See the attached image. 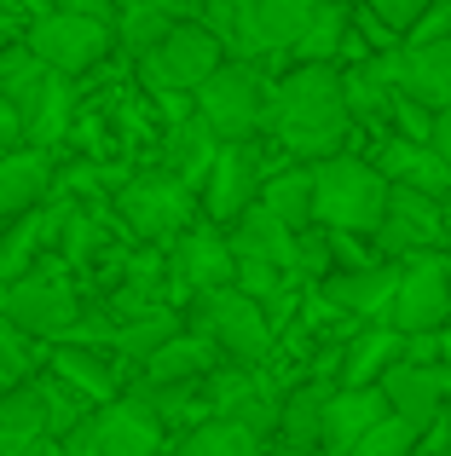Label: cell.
Instances as JSON below:
<instances>
[{
	"label": "cell",
	"mask_w": 451,
	"mask_h": 456,
	"mask_svg": "<svg viewBox=\"0 0 451 456\" xmlns=\"http://www.w3.org/2000/svg\"><path fill=\"white\" fill-rule=\"evenodd\" d=\"M348 127H353V110H348L336 64H295L290 76L272 87L266 134H272V145H283L295 162L318 167V162H330V156H341Z\"/></svg>",
	"instance_id": "6da1fadb"
},
{
	"label": "cell",
	"mask_w": 451,
	"mask_h": 456,
	"mask_svg": "<svg viewBox=\"0 0 451 456\" xmlns=\"http://www.w3.org/2000/svg\"><path fill=\"white\" fill-rule=\"evenodd\" d=\"M313 191H318V225L324 232H382L388 202H394V185L376 174V162H359V156H330V162L313 167Z\"/></svg>",
	"instance_id": "7a4b0ae2"
},
{
	"label": "cell",
	"mask_w": 451,
	"mask_h": 456,
	"mask_svg": "<svg viewBox=\"0 0 451 456\" xmlns=\"http://www.w3.org/2000/svg\"><path fill=\"white\" fill-rule=\"evenodd\" d=\"M116 220L139 237V243L162 248V243H180L185 232L197 225V191L185 179H174L168 167H139L122 191H116Z\"/></svg>",
	"instance_id": "3957f363"
},
{
	"label": "cell",
	"mask_w": 451,
	"mask_h": 456,
	"mask_svg": "<svg viewBox=\"0 0 451 456\" xmlns=\"http://www.w3.org/2000/svg\"><path fill=\"white\" fill-rule=\"evenodd\" d=\"M226 64H232L226 46L192 18V23H180V29H174L151 58H139V81L151 87V99H174V93H192V99H197Z\"/></svg>",
	"instance_id": "277c9868"
},
{
	"label": "cell",
	"mask_w": 451,
	"mask_h": 456,
	"mask_svg": "<svg viewBox=\"0 0 451 456\" xmlns=\"http://www.w3.org/2000/svg\"><path fill=\"white\" fill-rule=\"evenodd\" d=\"M0 318H6L12 330H23L29 341H53L58 346L81 323V301H76V283H70V266L41 260L23 283H12V301H6Z\"/></svg>",
	"instance_id": "5b68a950"
},
{
	"label": "cell",
	"mask_w": 451,
	"mask_h": 456,
	"mask_svg": "<svg viewBox=\"0 0 451 456\" xmlns=\"http://www.w3.org/2000/svg\"><path fill=\"white\" fill-rule=\"evenodd\" d=\"M23 46H29V53L53 69V76L76 81V76H87L99 58H111L116 23H99V18H81V12H58L53 6V12H41V18L29 23Z\"/></svg>",
	"instance_id": "8992f818"
},
{
	"label": "cell",
	"mask_w": 451,
	"mask_h": 456,
	"mask_svg": "<svg viewBox=\"0 0 451 456\" xmlns=\"http://www.w3.org/2000/svg\"><path fill=\"white\" fill-rule=\"evenodd\" d=\"M266 104H272V87L260 81L255 64H226L197 93V116L215 127L220 145H249L255 134H266Z\"/></svg>",
	"instance_id": "52a82bcc"
},
{
	"label": "cell",
	"mask_w": 451,
	"mask_h": 456,
	"mask_svg": "<svg viewBox=\"0 0 451 456\" xmlns=\"http://www.w3.org/2000/svg\"><path fill=\"white\" fill-rule=\"evenodd\" d=\"M192 330L209 335V341H215L232 364H243V370H255V364L272 358V318H266V306H255L237 289H220V295L192 301Z\"/></svg>",
	"instance_id": "ba28073f"
},
{
	"label": "cell",
	"mask_w": 451,
	"mask_h": 456,
	"mask_svg": "<svg viewBox=\"0 0 451 456\" xmlns=\"http://www.w3.org/2000/svg\"><path fill=\"white\" fill-rule=\"evenodd\" d=\"M162 416L139 399H116L93 411L76 434L64 439V456H168L162 451Z\"/></svg>",
	"instance_id": "9c48e42d"
},
{
	"label": "cell",
	"mask_w": 451,
	"mask_h": 456,
	"mask_svg": "<svg viewBox=\"0 0 451 456\" xmlns=\"http://www.w3.org/2000/svg\"><path fill=\"white\" fill-rule=\"evenodd\" d=\"M168 283L180 301H203V295L237 289V255H232V237L220 225L197 220L180 243L168 248Z\"/></svg>",
	"instance_id": "30bf717a"
},
{
	"label": "cell",
	"mask_w": 451,
	"mask_h": 456,
	"mask_svg": "<svg viewBox=\"0 0 451 456\" xmlns=\"http://www.w3.org/2000/svg\"><path fill=\"white\" fill-rule=\"evenodd\" d=\"M446 318H451V255L399 260V295H394V312H388V330L440 335Z\"/></svg>",
	"instance_id": "8fae6325"
},
{
	"label": "cell",
	"mask_w": 451,
	"mask_h": 456,
	"mask_svg": "<svg viewBox=\"0 0 451 456\" xmlns=\"http://www.w3.org/2000/svg\"><path fill=\"white\" fill-rule=\"evenodd\" d=\"M376 76L394 87V99H411L422 110H451V41L429 46H394V53H371Z\"/></svg>",
	"instance_id": "7c38bea8"
},
{
	"label": "cell",
	"mask_w": 451,
	"mask_h": 456,
	"mask_svg": "<svg viewBox=\"0 0 451 456\" xmlns=\"http://www.w3.org/2000/svg\"><path fill=\"white\" fill-rule=\"evenodd\" d=\"M266 191V174H260V145H220V162L203 185V214L209 225H237Z\"/></svg>",
	"instance_id": "4fadbf2b"
},
{
	"label": "cell",
	"mask_w": 451,
	"mask_h": 456,
	"mask_svg": "<svg viewBox=\"0 0 451 456\" xmlns=\"http://www.w3.org/2000/svg\"><path fill=\"white\" fill-rule=\"evenodd\" d=\"M440 232H446V214L434 197H417V191H394V202H388V220L382 232H376V248L382 255H440Z\"/></svg>",
	"instance_id": "5bb4252c"
},
{
	"label": "cell",
	"mask_w": 451,
	"mask_h": 456,
	"mask_svg": "<svg viewBox=\"0 0 451 456\" xmlns=\"http://www.w3.org/2000/svg\"><path fill=\"white\" fill-rule=\"evenodd\" d=\"M388 416L394 411H388L382 387H336V399L324 411V456H353Z\"/></svg>",
	"instance_id": "9a60e30c"
},
{
	"label": "cell",
	"mask_w": 451,
	"mask_h": 456,
	"mask_svg": "<svg viewBox=\"0 0 451 456\" xmlns=\"http://www.w3.org/2000/svg\"><path fill=\"white\" fill-rule=\"evenodd\" d=\"M376 174L394 191H417V197H434V202H446L451 191V162L434 145H411V139H388L376 151Z\"/></svg>",
	"instance_id": "2e32d148"
},
{
	"label": "cell",
	"mask_w": 451,
	"mask_h": 456,
	"mask_svg": "<svg viewBox=\"0 0 451 456\" xmlns=\"http://www.w3.org/2000/svg\"><path fill=\"white\" fill-rule=\"evenodd\" d=\"M46 197H53V156L46 151L0 156V225H18L23 214L46 208Z\"/></svg>",
	"instance_id": "e0dca14e"
},
{
	"label": "cell",
	"mask_w": 451,
	"mask_h": 456,
	"mask_svg": "<svg viewBox=\"0 0 451 456\" xmlns=\"http://www.w3.org/2000/svg\"><path fill=\"white\" fill-rule=\"evenodd\" d=\"M394 295H399V266L394 260H376V266H359V272H330L324 278V301L336 312H353V318H388L394 312Z\"/></svg>",
	"instance_id": "ac0fdd59"
},
{
	"label": "cell",
	"mask_w": 451,
	"mask_h": 456,
	"mask_svg": "<svg viewBox=\"0 0 451 456\" xmlns=\"http://www.w3.org/2000/svg\"><path fill=\"white\" fill-rule=\"evenodd\" d=\"M220 346L209 341V335H197V330H185L180 341H168L157 358H151L145 370H139L134 381H145V387H203L209 376L220 370Z\"/></svg>",
	"instance_id": "d6986e66"
},
{
	"label": "cell",
	"mask_w": 451,
	"mask_h": 456,
	"mask_svg": "<svg viewBox=\"0 0 451 456\" xmlns=\"http://www.w3.org/2000/svg\"><path fill=\"white\" fill-rule=\"evenodd\" d=\"M18 110H23V139H29V151H46V156H53L70 139V122H76V81L46 76L41 87L18 104Z\"/></svg>",
	"instance_id": "ffe728a7"
},
{
	"label": "cell",
	"mask_w": 451,
	"mask_h": 456,
	"mask_svg": "<svg viewBox=\"0 0 451 456\" xmlns=\"http://www.w3.org/2000/svg\"><path fill=\"white\" fill-rule=\"evenodd\" d=\"M226 237H232V255H237V260H266V266H278L283 278H295V255H301V237H295L290 225L278 220V214H266L260 202H255V208H249Z\"/></svg>",
	"instance_id": "44dd1931"
},
{
	"label": "cell",
	"mask_w": 451,
	"mask_h": 456,
	"mask_svg": "<svg viewBox=\"0 0 451 456\" xmlns=\"http://www.w3.org/2000/svg\"><path fill=\"white\" fill-rule=\"evenodd\" d=\"M46 376H58L76 399H87L93 411H104V404H116V370L104 364V346H53V358H46Z\"/></svg>",
	"instance_id": "7402d4cb"
},
{
	"label": "cell",
	"mask_w": 451,
	"mask_h": 456,
	"mask_svg": "<svg viewBox=\"0 0 451 456\" xmlns=\"http://www.w3.org/2000/svg\"><path fill=\"white\" fill-rule=\"evenodd\" d=\"M394 364H406V335L376 323V330H359L341 353V387H382V376Z\"/></svg>",
	"instance_id": "603a6c76"
},
{
	"label": "cell",
	"mask_w": 451,
	"mask_h": 456,
	"mask_svg": "<svg viewBox=\"0 0 451 456\" xmlns=\"http://www.w3.org/2000/svg\"><path fill=\"white\" fill-rule=\"evenodd\" d=\"M215 162H220V139H215V127H209L203 116H192V122H174V127H168L162 167H168L174 179H185L192 191H203L209 174H215Z\"/></svg>",
	"instance_id": "cb8c5ba5"
},
{
	"label": "cell",
	"mask_w": 451,
	"mask_h": 456,
	"mask_svg": "<svg viewBox=\"0 0 451 456\" xmlns=\"http://www.w3.org/2000/svg\"><path fill=\"white\" fill-rule=\"evenodd\" d=\"M197 23H203V29L226 46L232 64H255V58H266L255 0H203V18H197Z\"/></svg>",
	"instance_id": "d4e9b609"
},
{
	"label": "cell",
	"mask_w": 451,
	"mask_h": 456,
	"mask_svg": "<svg viewBox=\"0 0 451 456\" xmlns=\"http://www.w3.org/2000/svg\"><path fill=\"white\" fill-rule=\"evenodd\" d=\"M260 208L278 214L283 225H290L295 237L313 232L318 225V191H313V167L307 162H290L278 167V174H266V191H260Z\"/></svg>",
	"instance_id": "484cf974"
},
{
	"label": "cell",
	"mask_w": 451,
	"mask_h": 456,
	"mask_svg": "<svg viewBox=\"0 0 451 456\" xmlns=\"http://www.w3.org/2000/svg\"><path fill=\"white\" fill-rule=\"evenodd\" d=\"M336 399V387L324 381H307L283 399V416H278V439L283 451H324V411Z\"/></svg>",
	"instance_id": "4316f807"
},
{
	"label": "cell",
	"mask_w": 451,
	"mask_h": 456,
	"mask_svg": "<svg viewBox=\"0 0 451 456\" xmlns=\"http://www.w3.org/2000/svg\"><path fill=\"white\" fill-rule=\"evenodd\" d=\"M46 434H53V416H46L41 381H29V387L0 399V456H18L23 445H35V439H46Z\"/></svg>",
	"instance_id": "83f0119b"
},
{
	"label": "cell",
	"mask_w": 451,
	"mask_h": 456,
	"mask_svg": "<svg viewBox=\"0 0 451 456\" xmlns=\"http://www.w3.org/2000/svg\"><path fill=\"white\" fill-rule=\"evenodd\" d=\"M318 6H324V0H255L266 58H272V53H295V46H301V35L313 29Z\"/></svg>",
	"instance_id": "f1b7e54d"
},
{
	"label": "cell",
	"mask_w": 451,
	"mask_h": 456,
	"mask_svg": "<svg viewBox=\"0 0 451 456\" xmlns=\"http://www.w3.org/2000/svg\"><path fill=\"white\" fill-rule=\"evenodd\" d=\"M180 335H185L180 330V312H174V306H157V312H145V318H134V323H122V330H116V353H122L134 370H145L151 358H157L168 341H180Z\"/></svg>",
	"instance_id": "f546056e"
},
{
	"label": "cell",
	"mask_w": 451,
	"mask_h": 456,
	"mask_svg": "<svg viewBox=\"0 0 451 456\" xmlns=\"http://www.w3.org/2000/svg\"><path fill=\"white\" fill-rule=\"evenodd\" d=\"M180 456H272V451H266V439L243 422H203V428L185 434Z\"/></svg>",
	"instance_id": "4dcf8cb0"
},
{
	"label": "cell",
	"mask_w": 451,
	"mask_h": 456,
	"mask_svg": "<svg viewBox=\"0 0 451 456\" xmlns=\"http://www.w3.org/2000/svg\"><path fill=\"white\" fill-rule=\"evenodd\" d=\"M348 6H341V0H324V6H318V18H313V29L301 35V46H295V58H301V64H330V58L336 53H348Z\"/></svg>",
	"instance_id": "1f68e13d"
},
{
	"label": "cell",
	"mask_w": 451,
	"mask_h": 456,
	"mask_svg": "<svg viewBox=\"0 0 451 456\" xmlns=\"http://www.w3.org/2000/svg\"><path fill=\"white\" fill-rule=\"evenodd\" d=\"M341 93H348V110L359 116V122H382V116H394V87L376 76L371 58L353 64V69H341Z\"/></svg>",
	"instance_id": "d6a6232c"
},
{
	"label": "cell",
	"mask_w": 451,
	"mask_h": 456,
	"mask_svg": "<svg viewBox=\"0 0 451 456\" xmlns=\"http://www.w3.org/2000/svg\"><path fill=\"white\" fill-rule=\"evenodd\" d=\"M174 29H180V18H168V12H122V18H116V46L134 53V64H139V58H151Z\"/></svg>",
	"instance_id": "836d02e7"
},
{
	"label": "cell",
	"mask_w": 451,
	"mask_h": 456,
	"mask_svg": "<svg viewBox=\"0 0 451 456\" xmlns=\"http://www.w3.org/2000/svg\"><path fill=\"white\" fill-rule=\"evenodd\" d=\"M35 364H41V353H35V341L23 330H12L6 318H0V399L18 387H29Z\"/></svg>",
	"instance_id": "e575fe53"
},
{
	"label": "cell",
	"mask_w": 451,
	"mask_h": 456,
	"mask_svg": "<svg viewBox=\"0 0 451 456\" xmlns=\"http://www.w3.org/2000/svg\"><path fill=\"white\" fill-rule=\"evenodd\" d=\"M64 266H93L99 260V248H104V214L99 208H70V220H64Z\"/></svg>",
	"instance_id": "d590c367"
},
{
	"label": "cell",
	"mask_w": 451,
	"mask_h": 456,
	"mask_svg": "<svg viewBox=\"0 0 451 456\" xmlns=\"http://www.w3.org/2000/svg\"><path fill=\"white\" fill-rule=\"evenodd\" d=\"M46 76H53V69H46L41 58L29 53V46H12V53H0V93H6L12 104H23Z\"/></svg>",
	"instance_id": "8d00e7d4"
},
{
	"label": "cell",
	"mask_w": 451,
	"mask_h": 456,
	"mask_svg": "<svg viewBox=\"0 0 451 456\" xmlns=\"http://www.w3.org/2000/svg\"><path fill=\"white\" fill-rule=\"evenodd\" d=\"M422 434H429V428L406 422V416H388V422L376 428V434L365 439L353 456H417V451H422Z\"/></svg>",
	"instance_id": "74e56055"
},
{
	"label": "cell",
	"mask_w": 451,
	"mask_h": 456,
	"mask_svg": "<svg viewBox=\"0 0 451 456\" xmlns=\"http://www.w3.org/2000/svg\"><path fill=\"white\" fill-rule=\"evenodd\" d=\"M434 6H440V0H365V12H371L388 35H406V41L417 35V23L429 18Z\"/></svg>",
	"instance_id": "f35d334b"
},
{
	"label": "cell",
	"mask_w": 451,
	"mask_h": 456,
	"mask_svg": "<svg viewBox=\"0 0 451 456\" xmlns=\"http://www.w3.org/2000/svg\"><path fill=\"white\" fill-rule=\"evenodd\" d=\"M122 12H168V18L192 23L185 12H197V18H203V0H116V18H122Z\"/></svg>",
	"instance_id": "ab89813d"
},
{
	"label": "cell",
	"mask_w": 451,
	"mask_h": 456,
	"mask_svg": "<svg viewBox=\"0 0 451 456\" xmlns=\"http://www.w3.org/2000/svg\"><path fill=\"white\" fill-rule=\"evenodd\" d=\"M12 145H29V139H23V110L0 93V151L12 156Z\"/></svg>",
	"instance_id": "60d3db41"
},
{
	"label": "cell",
	"mask_w": 451,
	"mask_h": 456,
	"mask_svg": "<svg viewBox=\"0 0 451 456\" xmlns=\"http://www.w3.org/2000/svg\"><path fill=\"white\" fill-rule=\"evenodd\" d=\"M58 12H81V18L116 23V0H58Z\"/></svg>",
	"instance_id": "b9f144b4"
},
{
	"label": "cell",
	"mask_w": 451,
	"mask_h": 456,
	"mask_svg": "<svg viewBox=\"0 0 451 456\" xmlns=\"http://www.w3.org/2000/svg\"><path fill=\"white\" fill-rule=\"evenodd\" d=\"M434 151L451 162V110H440V122H434Z\"/></svg>",
	"instance_id": "7bdbcfd3"
},
{
	"label": "cell",
	"mask_w": 451,
	"mask_h": 456,
	"mask_svg": "<svg viewBox=\"0 0 451 456\" xmlns=\"http://www.w3.org/2000/svg\"><path fill=\"white\" fill-rule=\"evenodd\" d=\"M12 41H18V12L0 6V53H12Z\"/></svg>",
	"instance_id": "ee69618b"
},
{
	"label": "cell",
	"mask_w": 451,
	"mask_h": 456,
	"mask_svg": "<svg viewBox=\"0 0 451 456\" xmlns=\"http://www.w3.org/2000/svg\"><path fill=\"white\" fill-rule=\"evenodd\" d=\"M18 456H64V439H53V434H46V439H35V445H23Z\"/></svg>",
	"instance_id": "f6af8a7d"
},
{
	"label": "cell",
	"mask_w": 451,
	"mask_h": 456,
	"mask_svg": "<svg viewBox=\"0 0 451 456\" xmlns=\"http://www.w3.org/2000/svg\"><path fill=\"white\" fill-rule=\"evenodd\" d=\"M272 456H324V451H283V445H278Z\"/></svg>",
	"instance_id": "bcb514c9"
},
{
	"label": "cell",
	"mask_w": 451,
	"mask_h": 456,
	"mask_svg": "<svg viewBox=\"0 0 451 456\" xmlns=\"http://www.w3.org/2000/svg\"><path fill=\"white\" fill-rule=\"evenodd\" d=\"M0 6H6V12H18V6H29V0H0Z\"/></svg>",
	"instance_id": "7dc6e473"
},
{
	"label": "cell",
	"mask_w": 451,
	"mask_h": 456,
	"mask_svg": "<svg viewBox=\"0 0 451 456\" xmlns=\"http://www.w3.org/2000/svg\"><path fill=\"white\" fill-rule=\"evenodd\" d=\"M440 6H446V12H451V0H440Z\"/></svg>",
	"instance_id": "c3c4849f"
},
{
	"label": "cell",
	"mask_w": 451,
	"mask_h": 456,
	"mask_svg": "<svg viewBox=\"0 0 451 456\" xmlns=\"http://www.w3.org/2000/svg\"><path fill=\"white\" fill-rule=\"evenodd\" d=\"M168 456H180V451H168Z\"/></svg>",
	"instance_id": "681fc988"
}]
</instances>
